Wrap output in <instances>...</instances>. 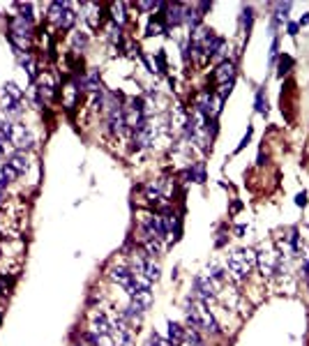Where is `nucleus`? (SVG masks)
Masks as SVG:
<instances>
[{
	"instance_id": "32",
	"label": "nucleus",
	"mask_w": 309,
	"mask_h": 346,
	"mask_svg": "<svg viewBox=\"0 0 309 346\" xmlns=\"http://www.w3.org/2000/svg\"><path fill=\"white\" fill-rule=\"evenodd\" d=\"M0 152H2V143H0Z\"/></svg>"
},
{
	"instance_id": "4",
	"label": "nucleus",
	"mask_w": 309,
	"mask_h": 346,
	"mask_svg": "<svg viewBox=\"0 0 309 346\" xmlns=\"http://www.w3.org/2000/svg\"><path fill=\"white\" fill-rule=\"evenodd\" d=\"M26 171H28V160H26V155H23V152H14V155H9L7 162L0 166V173L7 178V182L21 178Z\"/></svg>"
},
{
	"instance_id": "12",
	"label": "nucleus",
	"mask_w": 309,
	"mask_h": 346,
	"mask_svg": "<svg viewBox=\"0 0 309 346\" xmlns=\"http://www.w3.org/2000/svg\"><path fill=\"white\" fill-rule=\"evenodd\" d=\"M182 9L185 5H166V14H164V23L166 26H180L182 23Z\"/></svg>"
},
{
	"instance_id": "20",
	"label": "nucleus",
	"mask_w": 309,
	"mask_h": 346,
	"mask_svg": "<svg viewBox=\"0 0 309 346\" xmlns=\"http://www.w3.org/2000/svg\"><path fill=\"white\" fill-rule=\"evenodd\" d=\"M74 21H76V14L72 12V5H70V7H67L65 12H62V17L58 18V26L67 30V28H72V26H74Z\"/></svg>"
},
{
	"instance_id": "15",
	"label": "nucleus",
	"mask_w": 309,
	"mask_h": 346,
	"mask_svg": "<svg viewBox=\"0 0 309 346\" xmlns=\"http://www.w3.org/2000/svg\"><path fill=\"white\" fill-rule=\"evenodd\" d=\"M291 2H277L274 5V14H273V28H277L282 21H286L289 18V12H291Z\"/></svg>"
},
{
	"instance_id": "33",
	"label": "nucleus",
	"mask_w": 309,
	"mask_h": 346,
	"mask_svg": "<svg viewBox=\"0 0 309 346\" xmlns=\"http://www.w3.org/2000/svg\"><path fill=\"white\" fill-rule=\"evenodd\" d=\"M0 256H2V249H0Z\"/></svg>"
},
{
	"instance_id": "13",
	"label": "nucleus",
	"mask_w": 309,
	"mask_h": 346,
	"mask_svg": "<svg viewBox=\"0 0 309 346\" xmlns=\"http://www.w3.org/2000/svg\"><path fill=\"white\" fill-rule=\"evenodd\" d=\"M83 7V12H86V21H88V26L95 30V28H99V23H102V7L99 5H81Z\"/></svg>"
},
{
	"instance_id": "7",
	"label": "nucleus",
	"mask_w": 309,
	"mask_h": 346,
	"mask_svg": "<svg viewBox=\"0 0 309 346\" xmlns=\"http://www.w3.org/2000/svg\"><path fill=\"white\" fill-rule=\"evenodd\" d=\"M256 263L261 268L263 277H273L279 273V266H282V256L279 254H273V252H261L256 256Z\"/></svg>"
},
{
	"instance_id": "31",
	"label": "nucleus",
	"mask_w": 309,
	"mask_h": 346,
	"mask_svg": "<svg viewBox=\"0 0 309 346\" xmlns=\"http://www.w3.org/2000/svg\"><path fill=\"white\" fill-rule=\"evenodd\" d=\"M298 26H309V14H305V17L298 21Z\"/></svg>"
},
{
	"instance_id": "30",
	"label": "nucleus",
	"mask_w": 309,
	"mask_h": 346,
	"mask_svg": "<svg viewBox=\"0 0 309 346\" xmlns=\"http://www.w3.org/2000/svg\"><path fill=\"white\" fill-rule=\"evenodd\" d=\"M298 28H300L298 23H289V35L295 37V35H298Z\"/></svg>"
},
{
	"instance_id": "11",
	"label": "nucleus",
	"mask_w": 309,
	"mask_h": 346,
	"mask_svg": "<svg viewBox=\"0 0 309 346\" xmlns=\"http://www.w3.org/2000/svg\"><path fill=\"white\" fill-rule=\"evenodd\" d=\"M90 321H92V332H97V335H111V326H113V321L109 319L104 311H95Z\"/></svg>"
},
{
	"instance_id": "28",
	"label": "nucleus",
	"mask_w": 309,
	"mask_h": 346,
	"mask_svg": "<svg viewBox=\"0 0 309 346\" xmlns=\"http://www.w3.org/2000/svg\"><path fill=\"white\" fill-rule=\"evenodd\" d=\"M302 277H305V279L309 282V256L302 261Z\"/></svg>"
},
{
	"instance_id": "26",
	"label": "nucleus",
	"mask_w": 309,
	"mask_h": 346,
	"mask_svg": "<svg viewBox=\"0 0 309 346\" xmlns=\"http://www.w3.org/2000/svg\"><path fill=\"white\" fill-rule=\"evenodd\" d=\"M277 55H279V39L274 37V39H273V46H270V62L277 60Z\"/></svg>"
},
{
	"instance_id": "16",
	"label": "nucleus",
	"mask_w": 309,
	"mask_h": 346,
	"mask_svg": "<svg viewBox=\"0 0 309 346\" xmlns=\"http://www.w3.org/2000/svg\"><path fill=\"white\" fill-rule=\"evenodd\" d=\"M185 178H187V180H192V182H203V180H205L203 164H192V166L185 171Z\"/></svg>"
},
{
	"instance_id": "19",
	"label": "nucleus",
	"mask_w": 309,
	"mask_h": 346,
	"mask_svg": "<svg viewBox=\"0 0 309 346\" xmlns=\"http://www.w3.org/2000/svg\"><path fill=\"white\" fill-rule=\"evenodd\" d=\"M166 30L164 26V17H152L150 23H148V35H162Z\"/></svg>"
},
{
	"instance_id": "29",
	"label": "nucleus",
	"mask_w": 309,
	"mask_h": 346,
	"mask_svg": "<svg viewBox=\"0 0 309 346\" xmlns=\"http://www.w3.org/2000/svg\"><path fill=\"white\" fill-rule=\"evenodd\" d=\"M295 203L305 208V205H307V194H305V192H302V194H298V196H295Z\"/></svg>"
},
{
	"instance_id": "25",
	"label": "nucleus",
	"mask_w": 309,
	"mask_h": 346,
	"mask_svg": "<svg viewBox=\"0 0 309 346\" xmlns=\"http://www.w3.org/2000/svg\"><path fill=\"white\" fill-rule=\"evenodd\" d=\"M109 39L113 42V44H120V39H123V35H120V26H111L109 28Z\"/></svg>"
},
{
	"instance_id": "21",
	"label": "nucleus",
	"mask_w": 309,
	"mask_h": 346,
	"mask_svg": "<svg viewBox=\"0 0 309 346\" xmlns=\"http://www.w3.org/2000/svg\"><path fill=\"white\" fill-rule=\"evenodd\" d=\"M72 44L76 46V49H86V46H88V35H86V33H81V30H74V35H72Z\"/></svg>"
},
{
	"instance_id": "6",
	"label": "nucleus",
	"mask_w": 309,
	"mask_h": 346,
	"mask_svg": "<svg viewBox=\"0 0 309 346\" xmlns=\"http://www.w3.org/2000/svg\"><path fill=\"white\" fill-rule=\"evenodd\" d=\"M9 33H12V42H14V46L26 49L28 42H30V23H28V21L17 17L14 21H12V26H9Z\"/></svg>"
},
{
	"instance_id": "2",
	"label": "nucleus",
	"mask_w": 309,
	"mask_h": 346,
	"mask_svg": "<svg viewBox=\"0 0 309 346\" xmlns=\"http://www.w3.org/2000/svg\"><path fill=\"white\" fill-rule=\"evenodd\" d=\"M254 266H256V254L252 249H238L229 256V270L238 279H245L254 270Z\"/></svg>"
},
{
	"instance_id": "5",
	"label": "nucleus",
	"mask_w": 309,
	"mask_h": 346,
	"mask_svg": "<svg viewBox=\"0 0 309 346\" xmlns=\"http://www.w3.org/2000/svg\"><path fill=\"white\" fill-rule=\"evenodd\" d=\"M217 286L219 284H217L208 273L196 275V279H194V298L196 300H201V302L212 300V298H215V293H217Z\"/></svg>"
},
{
	"instance_id": "22",
	"label": "nucleus",
	"mask_w": 309,
	"mask_h": 346,
	"mask_svg": "<svg viewBox=\"0 0 309 346\" xmlns=\"http://www.w3.org/2000/svg\"><path fill=\"white\" fill-rule=\"evenodd\" d=\"M293 67V58L289 54H282V58H279V76H284V74H289V70Z\"/></svg>"
},
{
	"instance_id": "24",
	"label": "nucleus",
	"mask_w": 309,
	"mask_h": 346,
	"mask_svg": "<svg viewBox=\"0 0 309 346\" xmlns=\"http://www.w3.org/2000/svg\"><path fill=\"white\" fill-rule=\"evenodd\" d=\"M252 21H254V9L242 7V26L247 28V33H249V28H252Z\"/></svg>"
},
{
	"instance_id": "17",
	"label": "nucleus",
	"mask_w": 309,
	"mask_h": 346,
	"mask_svg": "<svg viewBox=\"0 0 309 346\" xmlns=\"http://www.w3.org/2000/svg\"><path fill=\"white\" fill-rule=\"evenodd\" d=\"M12 136H14V125L9 120H0V143L2 146L12 143Z\"/></svg>"
},
{
	"instance_id": "10",
	"label": "nucleus",
	"mask_w": 309,
	"mask_h": 346,
	"mask_svg": "<svg viewBox=\"0 0 309 346\" xmlns=\"http://www.w3.org/2000/svg\"><path fill=\"white\" fill-rule=\"evenodd\" d=\"M12 146H17L18 150H26V148H30V146H33V134L28 132L26 127H21V125H14Z\"/></svg>"
},
{
	"instance_id": "1",
	"label": "nucleus",
	"mask_w": 309,
	"mask_h": 346,
	"mask_svg": "<svg viewBox=\"0 0 309 346\" xmlns=\"http://www.w3.org/2000/svg\"><path fill=\"white\" fill-rule=\"evenodd\" d=\"M185 316H187V326H189V328H194V330H199V332H208V335H210V332L212 335H217V332H219V326H217L215 316L208 311L205 302L196 300V298L187 300Z\"/></svg>"
},
{
	"instance_id": "8",
	"label": "nucleus",
	"mask_w": 309,
	"mask_h": 346,
	"mask_svg": "<svg viewBox=\"0 0 309 346\" xmlns=\"http://www.w3.org/2000/svg\"><path fill=\"white\" fill-rule=\"evenodd\" d=\"M111 279H113L115 284H120L123 289H129L136 282V275L127 266H115V268H111Z\"/></svg>"
},
{
	"instance_id": "14",
	"label": "nucleus",
	"mask_w": 309,
	"mask_h": 346,
	"mask_svg": "<svg viewBox=\"0 0 309 346\" xmlns=\"http://www.w3.org/2000/svg\"><path fill=\"white\" fill-rule=\"evenodd\" d=\"M185 332L187 330L180 326V323H176V321H168V342L173 346H178L180 342H185Z\"/></svg>"
},
{
	"instance_id": "3",
	"label": "nucleus",
	"mask_w": 309,
	"mask_h": 346,
	"mask_svg": "<svg viewBox=\"0 0 309 346\" xmlns=\"http://www.w3.org/2000/svg\"><path fill=\"white\" fill-rule=\"evenodd\" d=\"M0 107L7 115H18L21 107H23V92L14 83H5L2 95H0Z\"/></svg>"
},
{
	"instance_id": "23",
	"label": "nucleus",
	"mask_w": 309,
	"mask_h": 346,
	"mask_svg": "<svg viewBox=\"0 0 309 346\" xmlns=\"http://www.w3.org/2000/svg\"><path fill=\"white\" fill-rule=\"evenodd\" d=\"M256 111L258 113H268V99H265V92H263V88L256 92Z\"/></svg>"
},
{
	"instance_id": "18",
	"label": "nucleus",
	"mask_w": 309,
	"mask_h": 346,
	"mask_svg": "<svg viewBox=\"0 0 309 346\" xmlns=\"http://www.w3.org/2000/svg\"><path fill=\"white\" fill-rule=\"evenodd\" d=\"M125 2H113L111 5V17H113V23L115 26H123V21H125Z\"/></svg>"
},
{
	"instance_id": "9",
	"label": "nucleus",
	"mask_w": 309,
	"mask_h": 346,
	"mask_svg": "<svg viewBox=\"0 0 309 346\" xmlns=\"http://www.w3.org/2000/svg\"><path fill=\"white\" fill-rule=\"evenodd\" d=\"M233 76H236V65L231 60H224L215 70V81L219 83V86H224V83H233Z\"/></svg>"
},
{
	"instance_id": "27",
	"label": "nucleus",
	"mask_w": 309,
	"mask_h": 346,
	"mask_svg": "<svg viewBox=\"0 0 309 346\" xmlns=\"http://www.w3.org/2000/svg\"><path fill=\"white\" fill-rule=\"evenodd\" d=\"M249 139H252V127H249V129H247V134H245V139L240 141V146H238V150H236V152H240V150H242V148H245V146H247V143H249Z\"/></svg>"
}]
</instances>
